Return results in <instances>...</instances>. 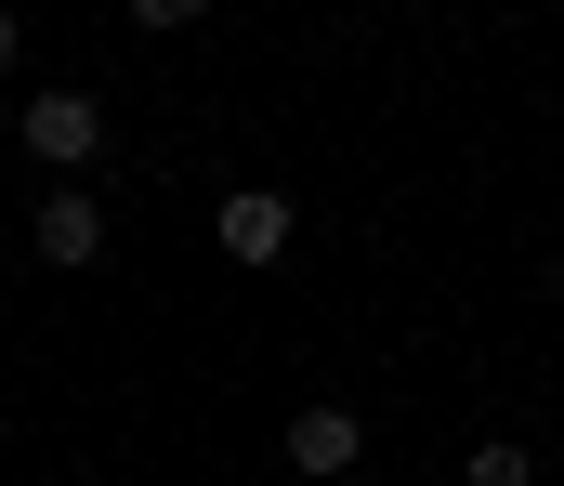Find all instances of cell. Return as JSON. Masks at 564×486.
Returning <instances> with one entry per match:
<instances>
[{"instance_id":"1","label":"cell","mask_w":564,"mask_h":486,"mask_svg":"<svg viewBox=\"0 0 564 486\" xmlns=\"http://www.w3.org/2000/svg\"><path fill=\"white\" fill-rule=\"evenodd\" d=\"M40 263H66V277L106 263V197H93V184H53V197H40Z\"/></svg>"},{"instance_id":"2","label":"cell","mask_w":564,"mask_h":486,"mask_svg":"<svg viewBox=\"0 0 564 486\" xmlns=\"http://www.w3.org/2000/svg\"><path fill=\"white\" fill-rule=\"evenodd\" d=\"M355 461H368V421H355V408H289V474H355Z\"/></svg>"},{"instance_id":"3","label":"cell","mask_w":564,"mask_h":486,"mask_svg":"<svg viewBox=\"0 0 564 486\" xmlns=\"http://www.w3.org/2000/svg\"><path fill=\"white\" fill-rule=\"evenodd\" d=\"M93 145H106V106H93V93H40V106H26V159L79 171Z\"/></svg>"},{"instance_id":"4","label":"cell","mask_w":564,"mask_h":486,"mask_svg":"<svg viewBox=\"0 0 564 486\" xmlns=\"http://www.w3.org/2000/svg\"><path fill=\"white\" fill-rule=\"evenodd\" d=\"M210 237H224V263H276L289 250V197L276 184H237V197L210 210Z\"/></svg>"},{"instance_id":"5","label":"cell","mask_w":564,"mask_h":486,"mask_svg":"<svg viewBox=\"0 0 564 486\" xmlns=\"http://www.w3.org/2000/svg\"><path fill=\"white\" fill-rule=\"evenodd\" d=\"M473 486H539V461H525V447L499 434V447H473Z\"/></svg>"},{"instance_id":"6","label":"cell","mask_w":564,"mask_h":486,"mask_svg":"<svg viewBox=\"0 0 564 486\" xmlns=\"http://www.w3.org/2000/svg\"><path fill=\"white\" fill-rule=\"evenodd\" d=\"M13 40H26V26H13V13H0V66H13Z\"/></svg>"}]
</instances>
